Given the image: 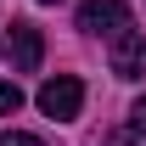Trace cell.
<instances>
[{"mask_svg": "<svg viewBox=\"0 0 146 146\" xmlns=\"http://www.w3.org/2000/svg\"><path fill=\"white\" fill-rule=\"evenodd\" d=\"M112 73H118V79H141L146 73V34L135 23L112 34Z\"/></svg>", "mask_w": 146, "mask_h": 146, "instance_id": "obj_2", "label": "cell"}, {"mask_svg": "<svg viewBox=\"0 0 146 146\" xmlns=\"http://www.w3.org/2000/svg\"><path fill=\"white\" fill-rule=\"evenodd\" d=\"M124 135H135V141H141V135H146V96H141V101H135V112H129V129H124Z\"/></svg>", "mask_w": 146, "mask_h": 146, "instance_id": "obj_6", "label": "cell"}, {"mask_svg": "<svg viewBox=\"0 0 146 146\" xmlns=\"http://www.w3.org/2000/svg\"><path fill=\"white\" fill-rule=\"evenodd\" d=\"M0 146H45L39 135H23V129H0Z\"/></svg>", "mask_w": 146, "mask_h": 146, "instance_id": "obj_7", "label": "cell"}, {"mask_svg": "<svg viewBox=\"0 0 146 146\" xmlns=\"http://www.w3.org/2000/svg\"><path fill=\"white\" fill-rule=\"evenodd\" d=\"M39 6H56V0H39Z\"/></svg>", "mask_w": 146, "mask_h": 146, "instance_id": "obj_8", "label": "cell"}, {"mask_svg": "<svg viewBox=\"0 0 146 146\" xmlns=\"http://www.w3.org/2000/svg\"><path fill=\"white\" fill-rule=\"evenodd\" d=\"M79 107H84V84H79L73 73H56V79L39 84V112H45V118L68 124V118H79Z\"/></svg>", "mask_w": 146, "mask_h": 146, "instance_id": "obj_1", "label": "cell"}, {"mask_svg": "<svg viewBox=\"0 0 146 146\" xmlns=\"http://www.w3.org/2000/svg\"><path fill=\"white\" fill-rule=\"evenodd\" d=\"M79 28L112 39L118 28H129V6H124V0H84V6H79Z\"/></svg>", "mask_w": 146, "mask_h": 146, "instance_id": "obj_3", "label": "cell"}, {"mask_svg": "<svg viewBox=\"0 0 146 146\" xmlns=\"http://www.w3.org/2000/svg\"><path fill=\"white\" fill-rule=\"evenodd\" d=\"M17 107H23V90L11 84V79H0V118H11Z\"/></svg>", "mask_w": 146, "mask_h": 146, "instance_id": "obj_5", "label": "cell"}, {"mask_svg": "<svg viewBox=\"0 0 146 146\" xmlns=\"http://www.w3.org/2000/svg\"><path fill=\"white\" fill-rule=\"evenodd\" d=\"M39 56H45L39 28H34V23H11V62H17V73H34Z\"/></svg>", "mask_w": 146, "mask_h": 146, "instance_id": "obj_4", "label": "cell"}]
</instances>
